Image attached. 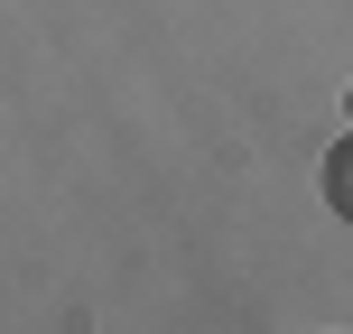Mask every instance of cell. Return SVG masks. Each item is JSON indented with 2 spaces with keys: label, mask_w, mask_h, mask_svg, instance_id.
I'll return each instance as SVG.
<instances>
[{
  "label": "cell",
  "mask_w": 353,
  "mask_h": 334,
  "mask_svg": "<svg viewBox=\"0 0 353 334\" xmlns=\"http://www.w3.org/2000/svg\"><path fill=\"white\" fill-rule=\"evenodd\" d=\"M325 205H335L344 223H353V130L335 140V158H325Z\"/></svg>",
  "instance_id": "1"
},
{
  "label": "cell",
  "mask_w": 353,
  "mask_h": 334,
  "mask_svg": "<svg viewBox=\"0 0 353 334\" xmlns=\"http://www.w3.org/2000/svg\"><path fill=\"white\" fill-rule=\"evenodd\" d=\"M344 103H353V93H344Z\"/></svg>",
  "instance_id": "2"
}]
</instances>
